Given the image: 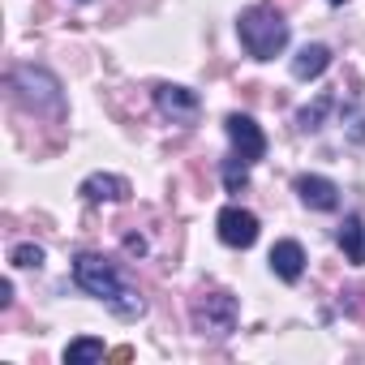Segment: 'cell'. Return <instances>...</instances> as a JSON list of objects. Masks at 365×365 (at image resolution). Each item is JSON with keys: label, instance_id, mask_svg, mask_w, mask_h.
I'll use <instances>...</instances> for the list:
<instances>
[{"label": "cell", "instance_id": "cell-1", "mask_svg": "<svg viewBox=\"0 0 365 365\" xmlns=\"http://www.w3.org/2000/svg\"><path fill=\"white\" fill-rule=\"evenodd\" d=\"M73 275H78V284L91 292V297H99V301H108L120 318H138L146 305H142V297L133 292V288H125V279L116 275V267L112 262H103L99 254H82L78 262H73Z\"/></svg>", "mask_w": 365, "mask_h": 365}, {"label": "cell", "instance_id": "cell-2", "mask_svg": "<svg viewBox=\"0 0 365 365\" xmlns=\"http://www.w3.org/2000/svg\"><path fill=\"white\" fill-rule=\"evenodd\" d=\"M237 35L254 61H275L288 48V22L271 9H245L237 22Z\"/></svg>", "mask_w": 365, "mask_h": 365}, {"label": "cell", "instance_id": "cell-3", "mask_svg": "<svg viewBox=\"0 0 365 365\" xmlns=\"http://www.w3.org/2000/svg\"><path fill=\"white\" fill-rule=\"evenodd\" d=\"M14 91H18V99H22L26 108H35V112H61V86H56V78L43 73V69H18V73H14Z\"/></svg>", "mask_w": 365, "mask_h": 365}, {"label": "cell", "instance_id": "cell-4", "mask_svg": "<svg viewBox=\"0 0 365 365\" xmlns=\"http://www.w3.org/2000/svg\"><path fill=\"white\" fill-rule=\"evenodd\" d=\"M194 318H198L202 335H232L237 331V301L228 292H211L207 301H198Z\"/></svg>", "mask_w": 365, "mask_h": 365}, {"label": "cell", "instance_id": "cell-5", "mask_svg": "<svg viewBox=\"0 0 365 365\" xmlns=\"http://www.w3.org/2000/svg\"><path fill=\"white\" fill-rule=\"evenodd\" d=\"M215 228H220V241L232 245V250H250L258 241V215L245 211V207H224Z\"/></svg>", "mask_w": 365, "mask_h": 365}, {"label": "cell", "instance_id": "cell-6", "mask_svg": "<svg viewBox=\"0 0 365 365\" xmlns=\"http://www.w3.org/2000/svg\"><path fill=\"white\" fill-rule=\"evenodd\" d=\"M224 125H228L232 150H237L245 163H258V159L267 155V138H262V129H258V120H254V116H241V112H232Z\"/></svg>", "mask_w": 365, "mask_h": 365}, {"label": "cell", "instance_id": "cell-7", "mask_svg": "<svg viewBox=\"0 0 365 365\" xmlns=\"http://www.w3.org/2000/svg\"><path fill=\"white\" fill-rule=\"evenodd\" d=\"M78 194L86 202H125L129 198V180L112 176V172H95V176H86L82 185H78Z\"/></svg>", "mask_w": 365, "mask_h": 365}, {"label": "cell", "instance_id": "cell-8", "mask_svg": "<svg viewBox=\"0 0 365 365\" xmlns=\"http://www.w3.org/2000/svg\"><path fill=\"white\" fill-rule=\"evenodd\" d=\"M297 194L314 211H335L339 207V190H335V180H327V176H301L297 180Z\"/></svg>", "mask_w": 365, "mask_h": 365}, {"label": "cell", "instance_id": "cell-9", "mask_svg": "<svg viewBox=\"0 0 365 365\" xmlns=\"http://www.w3.org/2000/svg\"><path fill=\"white\" fill-rule=\"evenodd\" d=\"M271 271H275L284 284H297L301 271H305V250H301L297 241H275V250H271Z\"/></svg>", "mask_w": 365, "mask_h": 365}, {"label": "cell", "instance_id": "cell-10", "mask_svg": "<svg viewBox=\"0 0 365 365\" xmlns=\"http://www.w3.org/2000/svg\"><path fill=\"white\" fill-rule=\"evenodd\" d=\"M327 65H331V48H322V43H305V48L292 56V73H297L301 82L327 73Z\"/></svg>", "mask_w": 365, "mask_h": 365}, {"label": "cell", "instance_id": "cell-11", "mask_svg": "<svg viewBox=\"0 0 365 365\" xmlns=\"http://www.w3.org/2000/svg\"><path fill=\"white\" fill-rule=\"evenodd\" d=\"M155 103H159L168 116H194V112H198V95L185 91V86H159V91H155Z\"/></svg>", "mask_w": 365, "mask_h": 365}, {"label": "cell", "instance_id": "cell-12", "mask_svg": "<svg viewBox=\"0 0 365 365\" xmlns=\"http://www.w3.org/2000/svg\"><path fill=\"white\" fill-rule=\"evenodd\" d=\"M339 250H344V258L348 262H365V224H361V215H348L344 220V228H339Z\"/></svg>", "mask_w": 365, "mask_h": 365}, {"label": "cell", "instance_id": "cell-13", "mask_svg": "<svg viewBox=\"0 0 365 365\" xmlns=\"http://www.w3.org/2000/svg\"><path fill=\"white\" fill-rule=\"evenodd\" d=\"M99 356H103V339H91V335H82L65 348V365H91Z\"/></svg>", "mask_w": 365, "mask_h": 365}, {"label": "cell", "instance_id": "cell-14", "mask_svg": "<svg viewBox=\"0 0 365 365\" xmlns=\"http://www.w3.org/2000/svg\"><path fill=\"white\" fill-rule=\"evenodd\" d=\"M245 180H250V163H245L241 155H232V159H228V168H224V185L237 194V190H245Z\"/></svg>", "mask_w": 365, "mask_h": 365}, {"label": "cell", "instance_id": "cell-15", "mask_svg": "<svg viewBox=\"0 0 365 365\" xmlns=\"http://www.w3.org/2000/svg\"><path fill=\"white\" fill-rule=\"evenodd\" d=\"M9 258H14V267H22V271H39V267H43V250H39V245H18Z\"/></svg>", "mask_w": 365, "mask_h": 365}, {"label": "cell", "instance_id": "cell-16", "mask_svg": "<svg viewBox=\"0 0 365 365\" xmlns=\"http://www.w3.org/2000/svg\"><path fill=\"white\" fill-rule=\"evenodd\" d=\"M331 5H344V0H331Z\"/></svg>", "mask_w": 365, "mask_h": 365}]
</instances>
